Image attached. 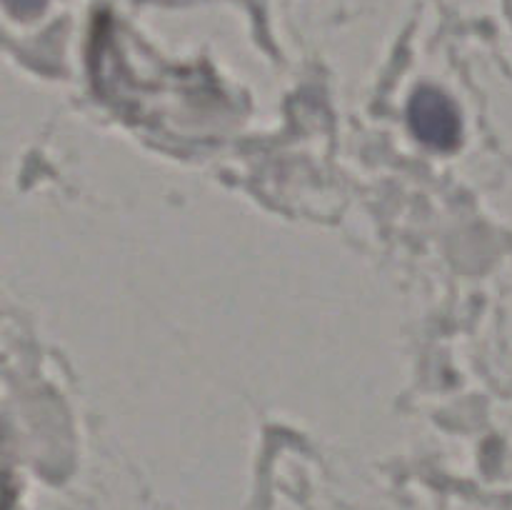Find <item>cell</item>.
I'll return each mask as SVG.
<instances>
[{"instance_id": "6da1fadb", "label": "cell", "mask_w": 512, "mask_h": 510, "mask_svg": "<svg viewBox=\"0 0 512 510\" xmlns=\"http://www.w3.org/2000/svg\"><path fill=\"white\" fill-rule=\"evenodd\" d=\"M410 128L433 148H453L460 138L458 110L448 95L435 88H420L410 100Z\"/></svg>"}, {"instance_id": "7a4b0ae2", "label": "cell", "mask_w": 512, "mask_h": 510, "mask_svg": "<svg viewBox=\"0 0 512 510\" xmlns=\"http://www.w3.org/2000/svg\"><path fill=\"white\" fill-rule=\"evenodd\" d=\"M5 3H8V8L13 10L15 15H20V18H30V15L43 10L45 0H5Z\"/></svg>"}]
</instances>
